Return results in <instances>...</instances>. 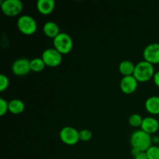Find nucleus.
Masks as SVG:
<instances>
[{
	"label": "nucleus",
	"instance_id": "nucleus-1",
	"mask_svg": "<svg viewBox=\"0 0 159 159\" xmlns=\"http://www.w3.org/2000/svg\"><path fill=\"white\" fill-rule=\"evenodd\" d=\"M152 144V137L144 130H136L130 137V144L133 148H136L141 152H146Z\"/></svg>",
	"mask_w": 159,
	"mask_h": 159
},
{
	"label": "nucleus",
	"instance_id": "nucleus-2",
	"mask_svg": "<svg viewBox=\"0 0 159 159\" xmlns=\"http://www.w3.org/2000/svg\"><path fill=\"white\" fill-rule=\"evenodd\" d=\"M155 74L153 65L146 61H142L135 65L133 75L138 82H146L153 78Z\"/></svg>",
	"mask_w": 159,
	"mask_h": 159
},
{
	"label": "nucleus",
	"instance_id": "nucleus-3",
	"mask_svg": "<svg viewBox=\"0 0 159 159\" xmlns=\"http://www.w3.org/2000/svg\"><path fill=\"white\" fill-rule=\"evenodd\" d=\"M53 43L54 49L57 50L62 55L71 52L73 48L72 39L66 33H60L55 38H54Z\"/></svg>",
	"mask_w": 159,
	"mask_h": 159
},
{
	"label": "nucleus",
	"instance_id": "nucleus-4",
	"mask_svg": "<svg viewBox=\"0 0 159 159\" xmlns=\"http://www.w3.org/2000/svg\"><path fill=\"white\" fill-rule=\"evenodd\" d=\"M17 27L22 34L25 35H32L37 31V23L32 16L24 15L17 20Z\"/></svg>",
	"mask_w": 159,
	"mask_h": 159
},
{
	"label": "nucleus",
	"instance_id": "nucleus-5",
	"mask_svg": "<svg viewBox=\"0 0 159 159\" xmlns=\"http://www.w3.org/2000/svg\"><path fill=\"white\" fill-rule=\"evenodd\" d=\"M1 9L8 16H16L23 10V3L20 0H5L1 2Z\"/></svg>",
	"mask_w": 159,
	"mask_h": 159
},
{
	"label": "nucleus",
	"instance_id": "nucleus-6",
	"mask_svg": "<svg viewBox=\"0 0 159 159\" xmlns=\"http://www.w3.org/2000/svg\"><path fill=\"white\" fill-rule=\"evenodd\" d=\"M60 139L67 145H75L77 144L79 139V131L72 127H65L61 130Z\"/></svg>",
	"mask_w": 159,
	"mask_h": 159
},
{
	"label": "nucleus",
	"instance_id": "nucleus-7",
	"mask_svg": "<svg viewBox=\"0 0 159 159\" xmlns=\"http://www.w3.org/2000/svg\"><path fill=\"white\" fill-rule=\"evenodd\" d=\"M41 58L43 60L46 66L54 68L61 63L62 54L54 48H48L43 51Z\"/></svg>",
	"mask_w": 159,
	"mask_h": 159
},
{
	"label": "nucleus",
	"instance_id": "nucleus-8",
	"mask_svg": "<svg viewBox=\"0 0 159 159\" xmlns=\"http://www.w3.org/2000/svg\"><path fill=\"white\" fill-rule=\"evenodd\" d=\"M144 61L152 65L159 64V43H152L148 45L143 51Z\"/></svg>",
	"mask_w": 159,
	"mask_h": 159
},
{
	"label": "nucleus",
	"instance_id": "nucleus-9",
	"mask_svg": "<svg viewBox=\"0 0 159 159\" xmlns=\"http://www.w3.org/2000/svg\"><path fill=\"white\" fill-rule=\"evenodd\" d=\"M12 71L17 76L26 75L31 71L30 61L27 58L17 59L12 64Z\"/></svg>",
	"mask_w": 159,
	"mask_h": 159
},
{
	"label": "nucleus",
	"instance_id": "nucleus-10",
	"mask_svg": "<svg viewBox=\"0 0 159 159\" xmlns=\"http://www.w3.org/2000/svg\"><path fill=\"white\" fill-rule=\"evenodd\" d=\"M138 82L134 75L124 76L120 81V89L125 94H132L138 88Z\"/></svg>",
	"mask_w": 159,
	"mask_h": 159
},
{
	"label": "nucleus",
	"instance_id": "nucleus-11",
	"mask_svg": "<svg viewBox=\"0 0 159 159\" xmlns=\"http://www.w3.org/2000/svg\"><path fill=\"white\" fill-rule=\"evenodd\" d=\"M141 130L149 134L156 133L159 129V121L152 116H148L143 119L142 124L141 126Z\"/></svg>",
	"mask_w": 159,
	"mask_h": 159
},
{
	"label": "nucleus",
	"instance_id": "nucleus-12",
	"mask_svg": "<svg viewBox=\"0 0 159 159\" xmlns=\"http://www.w3.org/2000/svg\"><path fill=\"white\" fill-rule=\"evenodd\" d=\"M55 2L54 0H39L37 2V9L42 15H49L54 11Z\"/></svg>",
	"mask_w": 159,
	"mask_h": 159
},
{
	"label": "nucleus",
	"instance_id": "nucleus-13",
	"mask_svg": "<svg viewBox=\"0 0 159 159\" xmlns=\"http://www.w3.org/2000/svg\"><path fill=\"white\" fill-rule=\"evenodd\" d=\"M43 33L45 35L50 38H55L59 34H60V29L58 25L56 23L52 21L47 22L43 27Z\"/></svg>",
	"mask_w": 159,
	"mask_h": 159
},
{
	"label": "nucleus",
	"instance_id": "nucleus-14",
	"mask_svg": "<svg viewBox=\"0 0 159 159\" xmlns=\"http://www.w3.org/2000/svg\"><path fill=\"white\" fill-rule=\"evenodd\" d=\"M145 109L151 114L159 115V96L149 97L145 102Z\"/></svg>",
	"mask_w": 159,
	"mask_h": 159
},
{
	"label": "nucleus",
	"instance_id": "nucleus-15",
	"mask_svg": "<svg viewBox=\"0 0 159 159\" xmlns=\"http://www.w3.org/2000/svg\"><path fill=\"white\" fill-rule=\"evenodd\" d=\"M135 65L130 61L125 60L120 62L119 65V71L124 76L133 75L134 72Z\"/></svg>",
	"mask_w": 159,
	"mask_h": 159
},
{
	"label": "nucleus",
	"instance_id": "nucleus-16",
	"mask_svg": "<svg viewBox=\"0 0 159 159\" xmlns=\"http://www.w3.org/2000/svg\"><path fill=\"white\" fill-rule=\"evenodd\" d=\"M25 110V104L22 100L15 99L9 102V111L13 114H20Z\"/></svg>",
	"mask_w": 159,
	"mask_h": 159
},
{
	"label": "nucleus",
	"instance_id": "nucleus-17",
	"mask_svg": "<svg viewBox=\"0 0 159 159\" xmlns=\"http://www.w3.org/2000/svg\"><path fill=\"white\" fill-rule=\"evenodd\" d=\"M44 61L42 58L40 57H36V58L32 59L30 61V68L31 71H34V72H40L42 71L45 68Z\"/></svg>",
	"mask_w": 159,
	"mask_h": 159
},
{
	"label": "nucleus",
	"instance_id": "nucleus-18",
	"mask_svg": "<svg viewBox=\"0 0 159 159\" xmlns=\"http://www.w3.org/2000/svg\"><path fill=\"white\" fill-rule=\"evenodd\" d=\"M129 124L134 127H141L143 122V118L139 114H132L128 119Z\"/></svg>",
	"mask_w": 159,
	"mask_h": 159
},
{
	"label": "nucleus",
	"instance_id": "nucleus-19",
	"mask_svg": "<svg viewBox=\"0 0 159 159\" xmlns=\"http://www.w3.org/2000/svg\"><path fill=\"white\" fill-rule=\"evenodd\" d=\"M148 159H159V147L158 146H152L146 152Z\"/></svg>",
	"mask_w": 159,
	"mask_h": 159
},
{
	"label": "nucleus",
	"instance_id": "nucleus-20",
	"mask_svg": "<svg viewBox=\"0 0 159 159\" xmlns=\"http://www.w3.org/2000/svg\"><path fill=\"white\" fill-rule=\"evenodd\" d=\"M93 138V133L88 129H83L79 131V139L82 141H89Z\"/></svg>",
	"mask_w": 159,
	"mask_h": 159
},
{
	"label": "nucleus",
	"instance_id": "nucleus-21",
	"mask_svg": "<svg viewBox=\"0 0 159 159\" xmlns=\"http://www.w3.org/2000/svg\"><path fill=\"white\" fill-rule=\"evenodd\" d=\"M9 85V81L7 76L5 75H0V91L3 92L8 88Z\"/></svg>",
	"mask_w": 159,
	"mask_h": 159
},
{
	"label": "nucleus",
	"instance_id": "nucleus-22",
	"mask_svg": "<svg viewBox=\"0 0 159 159\" xmlns=\"http://www.w3.org/2000/svg\"><path fill=\"white\" fill-rule=\"evenodd\" d=\"M9 110V102L4 99H0V116H4Z\"/></svg>",
	"mask_w": 159,
	"mask_h": 159
},
{
	"label": "nucleus",
	"instance_id": "nucleus-23",
	"mask_svg": "<svg viewBox=\"0 0 159 159\" xmlns=\"http://www.w3.org/2000/svg\"><path fill=\"white\" fill-rule=\"evenodd\" d=\"M134 159H148V158L146 152H141L139 155L134 157Z\"/></svg>",
	"mask_w": 159,
	"mask_h": 159
},
{
	"label": "nucleus",
	"instance_id": "nucleus-24",
	"mask_svg": "<svg viewBox=\"0 0 159 159\" xmlns=\"http://www.w3.org/2000/svg\"><path fill=\"white\" fill-rule=\"evenodd\" d=\"M153 79H154V82H155V84L159 88V71H157V72H155Z\"/></svg>",
	"mask_w": 159,
	"mask_h": 159
},
{
	"label": "nucleus",
	"instance_id": "nucleus-25",
	"mask_svg": "<svg viewBox=\"0 0 159 159\" xmlns=\"http://www.w3.org/2000/svg\"><path fill=\"white\" fill-rule=\"evenodd\" d=\"M141 152H140V151L138 150V149L133 148H132V149H131V155H133L134 158V157H136L137 155H139V154L141 153Z\"/></svg>",
	"mask_w": 159,
	"mask_h": 159
},
{
	"label": "nucleus",
	"instance_id": "nucleus-26",
	"mask_svg": "<svg viewBox=\"0 0 159 159\" xmlns=\"http://www.w3.org/2000/svg\"><path fill=\"white\" fill-rule=\"evenodd\" d=\"M158 143L159 144V138L158 136L152 137V143Z\"/></svg>",
	"mask_w": 159,
	"mask_h": 159
},
{
	"label": "nucleus",
	"instance_id": "nucleus-27",
	"mask_svg": "<svg viewBox=\"0 0 159 159\" xmlns=\"http://www.w3.org/2000/svg\"><path fill=\"white\" fill-rule=\"evenodd\" d=\"M158 121H159V117H158Z\"/></svg>",
	"mask_w": 159,
	"mask_h": 159
},
{
	"label": "nucleus",
	"instance_id": "nucleus-28",
	"mask_svg": "<svg viewBox=\"0 0 159 159\" xmlns=\"http://www.w3.org/2000/svg\"><path fill=\"white\" fill-rule=\"evenodd\" d=\"M158 147H159V144H158Z\"/></svg>",
	"mask_w": 159,
	"mask_h": 159
}]
</instances>
